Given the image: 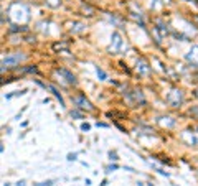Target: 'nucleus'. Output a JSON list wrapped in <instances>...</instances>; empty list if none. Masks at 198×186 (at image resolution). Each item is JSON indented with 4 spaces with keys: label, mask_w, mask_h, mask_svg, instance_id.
Listing matches in <instances>:
<instances>
[{
    "label": "nucleus",
    "mask_w": 198,
    "mask_h": 186,
    "mask_svg": "<svg viewBox=\"0 0 198 186\" xmlns=\"http://www.w3.org/2000/svg\"><path fill=\"white\" fill-rule=\"evenodd\" d=\"M8 15L12 20H15L17 23H27L28 18H30V13H28V7H25L22 3H12L10 8H8Z\"/></svg>",
    "instance_id": "nucleus-1"
},
{
    "label": "nucleus",
    "mask_w": 198,
    "mask_h": 186,
    "mask_svg": "<svg viewBox=\"0 0 198 186\" xmlns=\"http://www.w3.org/2000/svg\"><path fill=\"white\" fill-rule=\"evenodd\" d=\"M25 59H27V56L23 53H8L7 56L2 58V71H5V68H12V66L20 64Z\"/></svg>",
    "instance_id": "nucleus-2"
},
{
    "label": "nucleus",
    "mask_w": 198,
    "mask_h": 186,
    "mask_svg": "<svg viewBox=\"0 0 198 186\" xmlns=\"http://www.w3.org/2000/svg\"><path fill=\"white\" fill-rule=\"evenodd\" d=\"M165 101L169 102L172 107H180V105L183 104V101H185V97H183V92L180 89H172L169 94H167Z\"/></svg>",
    "instance_id": "nucleus-3"
},
{
    "label": "nucleus",
    "mask_w": 198,
    "mask_h": 186,
    "mask_svg": "<svg viewBox=\"0 0 198 186\" xmlns=\"http://www.w3.org/2000/svg\"><path fill=\"white\" fill-rule=\"evenodd\" d=\"M111 45H109V51H112V53H121L122 51V46H124V40H122V36L119 32H114L112 36H111Z\"/></svg>",
    "instance_id": "nucleus-4"
},
{
    "label": "nucleus",
    "mask_w": 198,
    "mask_h": 186,
    "mask_svg": "<svg viewBox=\"0 0 198 186\" xmlns=\"http://www.w3.org/2000/svg\"><path fill=\"white\" fill-rule=\"evenodd\" d=\"M73 102H74V105H76L78 109H83V110H92V109H94V107H92V104H91L83 94L76 96V97L73 99Z\"/></svg>",
    "instance_id": "nucleus-5"
},
{
    "label": "nucleus",
    "mask_w": 198,
    "mask_h": 186,
    "mask_svg": "<svg viewBox=\"0 0 198 186\" xmlns=\"http://www.w3.org/2000/svg\"><path fill=\"white\" fill-rule=\"evenodd\" d=\"M180 138H182V142H185V145L198 147V137H196L193 132H190V130H185V132H182V133H180Z\"/></svg>",
    "instance_id": "nucleus-6"
},
{
    "label": "nucleus",
    "mask_w": 198,
    "mask_h": 186,
    "mask_svg": "<svg viewBox=\"0 0 198 186\" xmlns=\"http://www.w3.org/2000/svg\"><path fill=\"white\" fill-rule=\"evenodd\" d=\"M185 59H187V63H190L191 66L198 68V45L190 48V51L185 54Z\"/></svg>",
    "instance_id": "nucleus-7"
},
{
    "label": "nucleus",
    "mask_w": 198,
    "mask_h": 186,
    "mask_svg": "<svg viewBox=\"0 0 198 186\" xmlns=\"http://www.w3.org/2000/svg\"><path fill=\"white\" fill-rule=\"evenodd\" d=\"M56 73L61 74V76H65V81H66L68 84H76V82H78V81H76V76H74L73 73H70L68 69H56Z\"/></svg>",
    "instance_id": "nucleus-8"
},
{
    "label": "nucleus",
    "mask_w": 198,
    "mask_h": 186,
    "mask_svg": "<svg viewBox=\"0 0 198 186\" xmlns=\"http://www.w3.org/2000/svg\"><path fill=\"white\" fill-rule=\"evenodd\" d=\"M159 123L162 127H167V128H173L175 127V123H177V120L173 119V117H169V115H165V117H160L159 119Z\"/></svg>",
    "instance_id": "nucleus-9"
},
{
    "label": "nucleus",
    "mask_w": 198,
    "mask_h": 186,
    "mask_svg": "<svg viewBox=\"0 0 198 186\" xmlns=\"http://www.w3.org/2000/svg\"><path fill=\"white\" fill-rule=\"evenodd\" d=\"M137 71L140 74H148V73H150V68H148V64L145 63L144 59H139L137 61Z\"/></svg>",
    "instance_id": "nucleus-10"
},
{
    "label": "nucleus",
    "mask_w": 198,
    "mask_h": 186,
    "mask_svg": "<svg viewBox=\"0 0 198 186\" xmlns=\"http://www.w3.org/2000/svg\"><path fill=\"white\" fill-rule=\"evenodd\" d=\"M84 30H86V27L83 23H73L71 25V32L73 33H81V32H84Z\"/></svg>",
    "instance_id": "nucleus-11"
},
{
    "label": "nucleus",
    "mask_w": 198,
    "mask_h": 186,
    "mask_svg": "<svg viewBox=\"0 0 198 186\" xmlns=\"http://www.w3.org/2000/svg\"><path fill=\"white\" fill-rule=\"evenodd\" d=\"M46 89H49V91L53 92V94H55V97H56L58 101H60V104H61V105H65V101H63V97H61V94H60V92H58V89H55L53 86H48Z\"/></svg>",
    "instance_id": "nucleus-12"
},
{
    "label": "nucleus",
    "mask_w": 198,
    "mask_h": 186,
    "mask_svg": "<svg viewBox=\"0 0 198 186\" xmlns=\"http://www.w3.org/2000/svg\"><path fill=\"white\" fill-rule=\"evenodd\" d=\"M45 3L48 7H51V8H58L61 5V0H45Z\"/></svg>",
    "instance_id": "nucleus-13"
},
{
    "label": "nucleus",
    "mask_w": 198,
    "mask_h": 186,
    "mask_svg": "<svg viewBox=\"0 0 198 186\" xmlns=\"http://www.w3.org/2000/svg\"><path fill=\"white\" fill-rule=\"evenodd\" d=\"M53 49H55V51H60V49H65V51H68V43H55V45H53Z\"/></svg>",
    "instance_id": "nucleus-14"
},
{
    "label": "nucleus",
    "mask_w": 198,
    "mask_h": 186,
    "mask_svg": "<svg viewBox=\"0 0 198 186\" xmlns=\"http://www.w3.org/2000/svg\"><path fill=\"white\" fill-rule=\"evenodd\" d=\"M96 73H97V78L99 79H101V81H106V79H107V76H106V73H104L102 69H101V68H96Z\"/></svg>",
    "instance_id": "nucleus-15"
},
{
    "label": "nucleus",
    "mask_w": 198,
    "mask_h": 186,
    "mask_svg": "<svg viewBox=\"0 0 198 186\" xmlns=\"http://www.w3.org/2000/svg\"><path fill=\"white\" fill-rule=\"evenodd\" d=\"M55 179H48V181H41V183H35V186H53Z\"/></svg>",
    "instance_id": "nucleus-16"
},
{
    "label": "nucleus",
    "mask_w": 198,
    "mask_h": 186,
    "mask_svg": "<svg viewBox=\"0 0 198 186\" xmlns=\"http://www.w3.org/2000/svg\"><path fill=\"white\" fill-rule=\"evenodd\" d=\"M71 117L73 119H83V114L78 112V110H71Z\"/></svg>",
    "instance_id": "nucleus-17"
},
{
    "label": "nucleus",
    "mask_w": 198,
    "mask_h": 186,
    "mask_svg": "<svg viewBox=\"0 0 198 186\" xmlns=\"http://www.w3.org/2000/svg\"><path fill=\"white\" fill-rule=\"evenodd\" d=\"M81 130H83V132H89V130H91V125H89L88 122H86V123H81Z\"/></svg>",
    "instance_id": "nucleus-18"
},
{
    "label": "nucleus",
    "mask_w": 198,
    "mask_h": 186,
    "mask_svg": "<svg viewBox=\"0 0 198 186\" xmlns=\"http://www.w3.org/2000/svg\"><path fill=\"white\" fill-rule=\"evenodd\" d=\"M109 157H111V160H112V162L119 160V158H117V153H116V152H109Z\"/></svg>",
    "instance_id": "nucleus-19"
},
{
    "label": "nucleus",
    "mask_w": 198,
    "mask_h": 186,
    "mask_svg": "<svg viewBox=\"0 0 198 186\" xmlns=\"http://www.w3.org/2000/svg\"><path fill=\"white\" fill-rule=\"evenodd\" d=\"M117 168H119V166H117V165H109V166H107V171H106V173H111V171H114V170H117Z\"/></svg>",
    "instance_id": "nucleus-20"
},
{
    "label": "nucleus",
    "mask_w": 198,
    "mask_h": 186,
    "mask_svg": "<svg viewBox=\"0 0 198 186\" xmlns=\"http://www.w3.org/2000/svg\"><path fill=\"white\" fill-rule=\"evenodd\" d=\"M76 160V153H70L68 155V162H74Z\"/></svg>",
    "instance_id": "nucleus-21"
},
{
    "label": "nucleus",
    "mask_w": 198,
    "mask_h": 186,
    "mask_svg": "<svg viewBox=\"0 0 198 186\" xmlns=\"http://www.w3.org/2000/svg\"><path fill=\"white\" fill-rule=\"evenodd\" d=\"M96 127H102V128H106V127H109L107 123H104V122H96Z\"/></svg>",
    "instance_id": "nucleus-22"
},
{
    "label": "nucleus",
    "mask_w": 198,
    "mask_h": 186,
    "mask_svg": "<svg viewBox=\"0 0 198 186\" xmlns=\"http://www.w3.org/2000/svg\"><path fill=\"white\" fill-rule=\"evenodd\" d=\"M101 186H107V179H102V181H101Z\"/></svg>",
    "instance_id": "nucleus-23"
},
{
    "label": "nucleus",
    "mask_w": 198,
    "mask_h": 186,
    "mask_svg": "<svg viewBox=\"0 0 198 186\" xmlns=\"http://www.w3.org/2000/svg\"><path fill=\"white\" fill-rule=\"evenodd\" d=\"M17 186H25V181H23V179H22V181H18V183H17Z\"/></svg>",
    "instance_id": "nucleus-24"
},
{
    "label": "nucleus",
    "mask_w": 198,
    "mask_h": 186,
    "mask_svg": "<svg viewBox=\"0 0 198 186\" xmlns=\"http://www.w3.org/2000/svg\"><path fill=\"white\" fill-rule=\"evenodd\" d=\"M191 112H193V114H198V107H196V109H193Z\"/></svg>",
    "instance_id": "nucleus-25"
},
{
    "label": "nucleus",
    "mask_w": 198,
    "mask_h": 186,
    "mask_svg": "<svg viewBox=\"0 0 198 186\" xmlns=\"http://www.w3.org/2000/svg\"><path fill=\"white\" fill-rule=\"evenodd\" d=\"M195 97H198V91H195Z\"/></svg>",
    "instance_id": "nucleus-26"
},
{
    "label": "nucleus",
    "mask_w": 198,
    "mask_h": 186,
    "mask_svg": "<svg viewBox=\"0 0 198 186\" xmlns=\"http://www.w3.org/2000/svg\"><path fill=\"white\" fill-rule=\"evenodd\" d=\"M148 186H154V184H152V183H148Z\"/></svg>",
    "instance_id": "nucleus-27"
},
{
    "label": "nucleus",
    "mask_w": 198,
    "mask_h": 186,
    "mask_svg": "<svg viewBox=\"0 0 198 186\" xmlns=\"http://www.w3.org/2000/svg\"><path fill=\"white\" fill-rule=\"evenodd\" d=\"M195 20H196V22H198V17H195Z\"/></svg>",
    "instance_id": "nucleus-28"
},
{
    "label": "nucleus",
    "mask_w": 198,
    "mask_h": 186,
    "mask_svg": "<svg viewBox=\"0 0 198 186\" xmlns=\"http://www.w3.org/2000/svg\"><path fill=\"white\" fill-rule=\"evenodd\" d=\"M185 2H191V0H185Z\"/></svg>",
    "instance_id": "nucleus-29"
},
{
    "label": "nucleus",
    "mask_w": 198,
    "mask_h": 186,
    "mask_svg": "<svg viewBox=\"0 0 198 186\" xmlns=\"http://www.w3.org/2000/svg\"><path fill=\"white\" fill-rule=\"evenodd\" d=\"M175 186H177V184H175Z\"/></svg>",
    "instance_id": "nucleus-30"
}]
</instances>
